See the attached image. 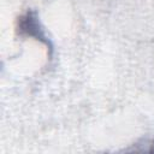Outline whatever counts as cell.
<instances>
[{"instance_id": "6da1fadb", "label": "cell", "mask_w": 154, "mask_h": 154, "mask_svg": "<svg viewBox=\"0 0 154 154\" xmlns=\"http://www.w3.org/2000/svg\"><path fill=\"white\" fill-rule=\"evenodd\" d=\"M16 31L22 37H29L43 45L47 49L49 58L53 55L54 46L48 37L36 11L26 10L20 16H18L16 20Z\"/></svg>"}]
</instances>
